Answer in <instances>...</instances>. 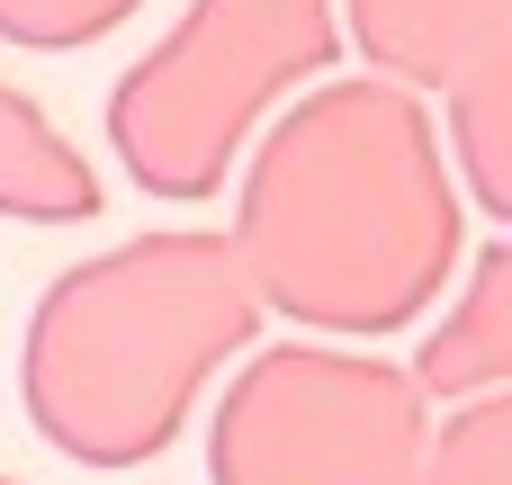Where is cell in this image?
I'll return each mask as SVG.
<instances>
[{
    "mask_svg": "<svg viewBox=\"0 0 512 485\" xmlns=\"http://www.w3.org/2000/svg\"><path fill=\"white\" fill-rule=\"evenodd\" d=\"M225 243L261 315H288L306 333L414 324L468 243L432 108L396 81L306 90L243 162Z\"/></svg>",
    "mask_w": 512,
    "mask_h": 485,
    "instance_id": "6da1fadb",
    "label": "cell"
},
{
    "mask_svg": "<svg viewBox=\"0 0 512 485\" xmlns=\"http://www.w3.org/2000/svg\"><path fill=\"white\" fill-rule=\"evenodd\" d=\"M261 306L225 234H135L45 279L18 342V405L72 468H144L180 441L198 387L252 351Z\"/></svg>",
    "mask_w": 512,
    "mask_h": 485,
    "instance_id": "7a4b0ae2",
    "label": "cell"
},
{
    "mask_svg": "<svg viewBox=\"0 0 512 485\" xmlns=\"http://www.w3.org/2000/svg\"><path fill=\"white\" fill-rule=\"evenodd\" d=\"M342 54L333 0H189L108 90V144L144 198H216L243 135Z\"/></svg>",
    "mask_w": 512,
    "mask_h": 485,
    "instance_id": "3957f363",
    "label": "cell"
},
{
    "mask_svg": "<svg viewBox=\"0 0 512 485\" xmlns=\"http://www.w3.org/2000/svg\"><path fill=\"white\" fill-rule=\"evenodd\" d=\"M432 405L396 360L279 342L252 351L207 423V485H423Z\"/></svg>",
    "mask_w": 512,
    "mask_h": 485,
    "instance_id": "277c9868",
    "label": "cell"
},
{
    "mask_svg": "<svg viewBox=\"0 0 512 485\" xmlns=\"http://www.w3.org/2000/svg\"><path fill=\"white\" fill-rule=\"evenodd\" d=\"M333 27L396 90H441L450 153L486 225L512 216V0H342Z\"/></svg>",
    "mask_w": 512,
    "mask_h": 485,
    "instance_id": "5b68a950",
    "label": "cell"
},
{
    "mask_svg": "<svg viewBox=\"0 0 512 485\" xmlns=\"http://www.w3.org/2000/svg\"><path fill=\"white\" fill-rule=\"evenodd\" d=\"M405 378H414L423 405H432V396H441V405L504 396V378H512V243H504V234L477 243L459 306L441 315V333L423 342V360H414Z\"/></svg>",
    "mask_w": 512,
    "mask_h": 485,
    "instance_id": "8992f818",
    "label": "cell"
},
{
    "mask_svg": "<svg viewBox=\"0 0 512 485\" xmlns=\"http://www.w3.org/2000/svg\"><path fill=\"white\" fill-rule=\"evenodd\" d=\"M0 216H18V225H90L99 216V171L18 81H0Z\"/></svg>",
    "mask_w": 512,
    "mask_h": 485,
    "instance_id": "52a82bcc",
    "label": "cell"
},
{
    "mask_svg": "<svg viewBox=\"0 0 512 485\" xmlns=\"http://www.w3.org/2000/svg\"><path fill=\"white\" fill-rule=\"evenodd\" d=\"M423 485H512V405L468 396L441 432H423Z\"/></svg>",
    "mask_w": 512,
    "mask_h": 485,
    "instance_id": "ba28073f",
    "label": "cell"
},
{
    "mask_svg": "<svg viewBox=\"0 0 512 485\" xmlns=\"http://www.w3.org/2000/svg\"><path fill=\"white\" fill-rule=\"evenodd\" d=\"M144 0H0V36L27 45V54H72V45H99L108 27H126Z\"/></svg>",
    "mask_w": 512,
    "mask_h": 485,
    "instance_id": "9c48e42d",
    "label": "cell"
},
{
    "mask_svg": "<svg viewBox=\"0 0 512 485\" xmlns=\"http://www.w3.org/2000/svg\"><path fill=\"white\" fill-rule=\"evenodd\" d=\"M0 485H18V477H0Z\"/></svg>",
    "mask_w": 512,
    "mask_h": 485,
    "instance_id": "30bf717a",
    "label": "cell"
}]
</instances>
